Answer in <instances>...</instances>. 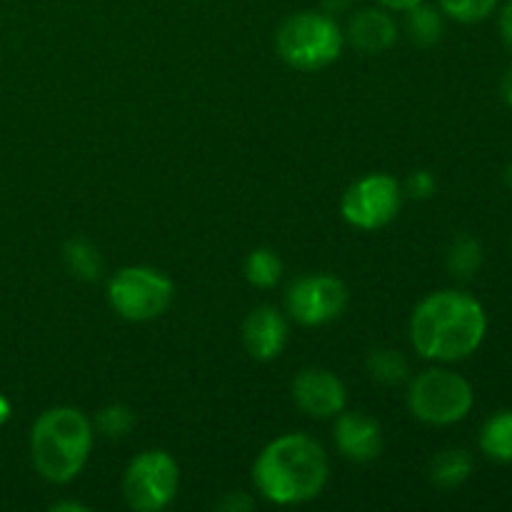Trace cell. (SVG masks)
Masks as SVG:
<instances>
[{
  "instance_id": "cell-1",
  "label": "cell",
  "mask_w": 512,
  "mask_h": 512,
  "mask_svg": "<svg viewBox=\"0 0 512 512\" xmlns=\"http://www.w3.org/2000/svg\"><path fill=\"white\" fill-rule=\"evenodd\" d=\"M488 330L485 310L473 295L440 290L428 295L410 318V340L423 358L455 363L480 348Z\"/></svg>"
},
{
  "instance_id": "cell-2",
  "label": "cell",
  "mask_w": 512,
  "mask_h": 512,
  "mask_svg": "<svg viewBox=\"0 0 512 512\" xmlns=\"http://www.w3.org/2000/svg\"><path fill=\"white\" fill-rule=\"evenodd\" d=\"M253 480L260 495L270 503H308L318 498L328 483V455L310 435H280L258 455Z\"/></svg>"
},
{
  "instance_id": "cell-3",
  "label": "cell",
  "mask_w": 512,
  "mask_h": 512,
  "mask_svg": "<svg viewBox=\"0 0 512 512\" xmlns=\"http://www.w3.org/2000/svg\"><path fill=\"white\" fill-rule=\"evenodd\" d=\"M93 448V425L78 408H50L30 433L33 465L48 483L65 485L85 468Z\"/></svg>"
},
{
  "instance_id": "cell-4",
  "label": "cell",
  "mask_w": 512,
  "mask_h": 512,
  "mask_svg": "<svg viewBox=\"0 0 512 512\" xmlns=\"http://www.w3.org/2000/svg\"><path fill=\"white\" fill-rule=\"evenodd\" d=\"M345 35L328 13H295L275 35L278 53L295 70H323L335 63L343 50Z\"/></svg>"
},
{
  "instance_id": "cell-5",
  "label": "cell",
  "mask_w": 512,
  "mask_h": 512,
  "mask_svg": "<svg viewBox=\"0 0 512 512\" xmlns=\"http://www.w3.org/2000/svg\"><path fill=\"white\" fill-rule=\"evenodd\" d=\"M408 408L428 425L460 423L473 408V388L453 370L430 368L410 383Z\"/></svg>"
},
{
  "instance_id": "cell-6",
  "label": "cell",
  "mask_w": 512,
  "mask_h": 512,
  "mask_svg": "<svg viewBox=\"0 0 512 512\" xmlns=\"http://www.w3.org/2000/svg\"><path fill=\"white\" fill-rule=\"evenodd\" d=\"M173 280L155 268L145 265H130V268L118 270L108 283V303L120 318L133 320V323H145L165 310L173 303Z\"/></svg>"
},
{
  "instance_id": "cell-7",
  "label": "cell",
  "mask_w": 512,
  "mask_h": 512,
  "mask_svg": "<svg viewBox=\"0 0 512 512\" xmlns=\"http://www.w3.org/2000/svg\"><path fill=\"white\" fill-rule=\"evenodd\" d=\"M178 463L163 450H145L130 460L123 478V495L128 508L138 512H158L168 508L178 493Z\"/></svg>"
},
{
  "instance_id": "cell-8",
  "label": "cell",
  "mask_w": 512,
  "mask_h": 512,
  "mask_svg": "<svg viewBox=\"0 0 512 512\" xmlns=\"http://www.w3.org/2000/svg\"><path fill=\"white\" fill-rule=\"evenodd\" d=\"M403 203L400 183L390 175H368L345 190L340 200L343 218L360 230H378L398 215Z\"/></svg>"
},
{
  "instance_id": "cell-9",
  "label": "cell",
  "mask_w": 512,
  "mask_h": 512,
  "mask_svg": "<svg viewBox=\"0 0 512 512\" xmlns=\"http://www.w3.org/2000/svg\"><path fill=\"white\" fill-rule=\"evenodd\" d=\"M348 305V288L333 275H305L285 295L290 318L300 325H325L340 318Z\"/></svg>"
},
{
  "instance_id": "cell-10",
  "label": "cell",
  "mask_w": 512,
  "mask_h": 512,
  "mask_svg": "<svg viewBox=\"0 0 512 512\" xmlns=\"http://www.w3.org/2000/svg\"><path fill=\"white\" fill-rule=\"evenodd\" d=\"M293 400L305 415L310 418H335L340 410H345V385L333 373L320 368H308L293 380Z\"/></svg>"
},
{
  "instance_id": "cell-11",
  "label": "cell",
  "mask_w": 512,
  "mask_h": 512,
  "mask_svg": "<svg viewBox=\"0 0 512 512\" xmlns=\"http://www.w3.org/2000/svg\"><path fill=\"white\" fill-rule=\"evenodd\" d=\"M333 440L340 455L353 460V463H370L383 450V433H380L378 420L358 413V410H353V413L340 410L338 420H335Z\"/></svg>"
},
{
  "instance_id": "cell-12",
  "label": "cell",
  "mask_w": 512,
  "mask_h": 512,
  "mask_svg": "<svg viewBox=\"0 0 512 512\" xmlns=\"http://www.w3.org/2000/svg\"><path fill=\"white\" fill-rule=\"evenodd\" d=\"M243 343L255 360H275L288 343V323L270 305L255 308L243 323Z\"/></svg>"
},
{
  "instance_id": "cell-13",
  "label": "cell",
  "mask_w": 512,
  "mask_h": 512,
  "mask_svg": "<svg viewBox=\"0 0 512 512\" xmlns=\"http://www.w3.org/2000/svg\"><path fill=\"white\" fill-rule=\"evenodd\" d=\"M348 40L363 53H383L398 40V23L385 8H365L350 18Z\"/></svg>"
},
{
  "instance_id": "cell-14",
  "label": "cell",
  "mask_w": 512,
  "mask_h": 512,
  "mask_svg": "<svg viewBox=\"0 0 512 512\" xmlns=\"http://www.w3.org/2000/svg\"><path fill=\"white\" fill-rule=\"evenodd\" d=\"M470 473H473V458L465 450H443L430 463V480L443 490L460 488Z\"/></svg>"
},
{
  "instance_id": "cell-15",
  "label": "cell",
  "mask_w": 512,
  "mask_h": 512,
  "mask_svg": "<svg viewBox=\"0 0 512 512\" xmlns=\"http://www.w3.org/2000/svg\"><path fill=\"white\" fill-rule=\"evenodd\" d=\"M480 448L488 458L498 460V463H512V410L493 415L483 425Z\"/></svg>"
},
{
  "instance_id": "cell-16",
  "label": "cell",
  "mask_w": 512,
  "mask_h": 512,
  "mask_svg": "<svg viewBox=\"0 0 512 512\" xmlns=\"http://www.w3.org/2000/svg\"><path fill=\"white\" fill-rule=\"evenodd\" d=\"M405 28H408L410 40L418 45H433L443 38V15L433 5L418 3L410 10H405Z\"/></svg>"
},
{
  "instance_id": "cell-17",
  "label": "cell",
  "mask_w": 512,
  "mask_h": 512,
  "mask_svg": "<svg viewBox=\"0 0 512 512\" xmlns=\"http://www.w3.org/2000/svg\"><path fill=\"white\" fill-rule=\"evenodd\" d=\"M63 258L70 273L80 280H98L100 273H103L100 253L85 240H68L63 248Z\"/></svg>"
},
{
  "instance_id": "cell-18",
  "label": "cell",
  "mask_w": 512,
  "mask_h": 512,
  "mask_svg": "<svg viewBox=\"0 0 512 512\" xmlns=\"http://www.w3.org/2000/svg\"><path fill=\"white\" fill-rule=\"evenodd\" d=\"M368 373L380 385H398L408 378V360L398 350L380 348L368 358Z\"/></svg>"
},
{
  "instance_id": "cell-19",
  "label": "cell",
  "mask_w": 512,
  "mask_h": 512,
  "mask_svg": "<svg viewBox=\"0 0 512 512\" xmlns=\"http://www.w3.org/2000/svg\"><path fill=\"white\" fill-rule=\"evenodd\" d=\"M280 275H283V263L273 250L258 248L245 260V278L255 288H273Z\"/></svg>"
},
{
  "instance_id": "cell-20",
  "label": "cell",
  "mask_w": 512,
  "mask_h": 512,
  "mask_svg": "<svg viewBox=\"0 0 512 512\" xmlns=\"http://www.w3.org/2000/svg\"><path fill=\"white\" fill-rule=\"evenodd\" d=\"M480 265H483V248H480V243L470 238V235H460L448 250V268L458 278H470V275L478 273Z\"/></svg>"
},
{
  "instance_id": "cell-21",
  "label": "cell",
  "mask_w": 512,
  "mask_h": 512,
  "mask_svg": "<svg viewBox=\"0 0 512 512\" xmlns=\"http://www.w3.org/2000/svg\"><path fill=\"white\" fill-rule=\"evenodd\" d=\"M135 425V415L133 410L125 408V405H108V408H103L98 413V418H95V428L100 430V435H105V438L115 440V438H125V435L133 430Z\"/></svg>"
},
{
  "instance_id": "cell-22",
  "label": "cell",
  "mask_w": 512,
  "mask_h": 512,
  "mask_svg": "<svg viewBox=\"0 0 512 512\" xmlns=\"http://www.w3.org/2000/svg\"><path fill=\"white\" fill-rule=\"evenodd\" d=\"M498 0H440V8L458 23H478L495 10Z\"/></svg>"
},
{
  "instance_id": "cell-23",
  "label": "cell",
  "mask_w": 512,
  "mask_h": 512,
  "mask_svg": "<svg viewBox=\"0 0 512 512\" xmlns=\"http://www.w3.org/2000/svg\"><path fill=\"white\" fill-rule=\"evenodd\" d=\"M408 193L413 195V198H418V200L430 198V195L435 193V178L430 173H425V170L410 175V178H408Z\"/></svg>"
},
{
  "instance_id": "cell-24",
  "label": "cell",
  "mask_w": 512,
  "mask_h": 512,
  "mask_svg": "<svg viewBox=\"0 0 512 512\" xmlns=\"http://www.w3.org/2000/svg\"><path fill=\"white\" fill-rule=\"evenodd\" d=\"M220 510H228V512H240V510H250L253 508V500L245 498L243 493H235V495H228L225 500H220L218 503Z\"/></svg>"
},
{
  "instance_id": "cell-25",
  "label": "cell",
  "mask_w": 512,
  "mask_h": 512,
  "mask_svg": "<svg viewBox=\"0 0 512 512\" xmlns=\"http://www.w3.org/2000/svg\"><path fill=\"white\" fill-rule=\"evenodd\" d=\"M500 33H503V40L512 48V0H508L500 13Z\"/></svg>"
},
{
  "instance_id": "cell-26",
  "label": "cell",
  "mask_w": 512,
  "mask_h": 512,
  "mask_svg": "<svg viewBox=\"0 0 512 512\" xmlns=\"http://www.w3.org/2000/svg\"><path fill=\"white\" fill-rule=\"evenodd\" d=\"M380 8L385 10H398V13H405V10H410L413 5L423 3V0H378Z\"/></svg>"
},
{
  "instance_id": "cell-27",
  "label": "cell",
  "mask_w": 512,
  "mask_h": 512,
  "mask_svg": "<svg viewBox=\"0 0 512 512\" xmlns=\"http://www.w3.org/2000/svg\"><path fill=\"white\" fill-rule=\"evenodd\" d=\"M353 3L355 0H323V8L328 15H338L353 8Z\"/></svg>"
},
{
  "instance_id": "cell-28",
  "label": "cell",
  "mask_w": 512,
  "mask_h": 512,
  "mask_svg": "<svg viewBox=\"0 0 512 512\" xmlns=\"http://www.w3.org/2000/svg\"><path fill=\"white\" fill-rule=\"evenodd\" d=\"M503 98L512 108V65L508 68V73L503 75Z\"/></svg>"
},
{
  "instance_id": "cell-29",
  "label": "cell",
  "mask_w": 512,
  "mask_h": 512,
  "mask_svg": "<svg viewBox=\"0 0 512 512\" xmlns=\"http://www.w3.org/2000/svg\"><path fill=\"white\" fill-rule=\"evenodd\" d=\"M50 510H55V512H63V510H68V512H85L88 508H85V505L73 503V500H70V503H55Z\"/></svg>"
},
{
  "instance_id": "cell-30",
  "label": "cell",
  "mask_w": 512,
  "mask_h": 512,
  "mask_svg": "<svg viewBox=\"0 0 512 512\" xmlns=\"http://www.w3.org/2000/svg\"><path fill=\"white\" fill-rule=\"evenodd\" d=\"M8 418H10V403L5 395H0V425H3Z\"/></svg>"
},
{
  "instance_id": "cell-31",
  "label": "cell",
  "mask_w": 512,
  "mask_h": 512,
  "mask_svg": "<svg viewBox=\"0 0 512 512\" xmlns=\"http://www.w3.org/2000/svg\"><path fill=\"white\" fill-rule=\"evenodd\" d=\"M508 178L512 180V165H510V173H508Z\"/></svg>"
},
{
  "instance_id": "cell-32",
  "label": "cell",
  "mask_w": 512,
  "mask_h": 512,
  "mask_svg": "<svg viewBox=\"0 0 512 512\" xmlns=\"http://www.w3.org/2000/svg\"><path fill=\"white\" fill-rule=\"evenodd\" d=\"M510 185H512V180H510Z\"/></svg>"
}]
</instances>
